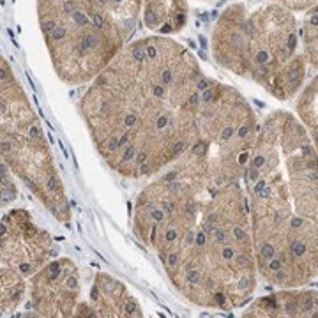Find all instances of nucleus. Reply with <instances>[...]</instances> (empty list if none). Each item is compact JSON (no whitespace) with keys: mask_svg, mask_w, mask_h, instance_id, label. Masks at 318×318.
I'll return each instance as SVG.
<instances>
[{"mask_svg":"<svg viewBox=\"0 0 318 318\" xmlns=\"http://www.w3.org/2000/svg\"><path fill=\"white\" fill-rule=\"evenodd\" d=\"M277 2H283L285 6L292 7V9H304V7L311 6V4L315 6L316 0H277Z\"/></svg>","mask_w":318,"mask_h":318,"instance_id":"5","label":"nucleus"},{"mask_svg":"<svg viewBox=\"0 0 318 318\" xmlns=\"http://www.w3.org/2000/svg\"><path fill=\"white\" fill-rule=\"evenodd\" d=\"M316 311V293L288 292L260 299L246 316H311Z\"/></svg>","mask_w":318,"mask_h":318,"instance_id":"1","label":"nucleus"},{"mask_svg":"<svg viewBox=\"0 0 318 318\" xmlns=\"http://www.w3.org/2000/svg\"><path fill=\"white\" fill-rule=\"evenodd\" d=\"M297 108L302 120L308 124L309 129H313V134L316 136V81H313V85L306 88Z\"/></svg>","mask_w":318,"mask_h":318,"instance_id":"4","label":"nucleus"},{"mask_svg":"<svg viewBox=\"0 0 318 318\" xmlns=\"http://www.w3.org/2000/svg\"><path fill=\"white\" fill-rule=\"evenodd\" d=\"M99 295L94 292L92 293V300H101V308H97L96 315H106V316H127L126 308L127 302L131 300V297L127 293L126 286L113 279L110 276H99L96 288Z\"/></svg>","mask_w":318,"mask_h":318,"instance_id":"3","label":"nucleus"},{"mask_svg":"<svg viewBox=\"0 0 318 318\" xmlns=\"http://www.w3.org/2000/svg\"><path fill=\"white\" fill-rule=\"evenodd\" d=\"M145 25L161 34L180 30L186 25V2L184 0H145Z\"/></svg>","mask_w":318,"mask_h":318,"instance_id":"2","label":"nucleus"}]
</instances>
